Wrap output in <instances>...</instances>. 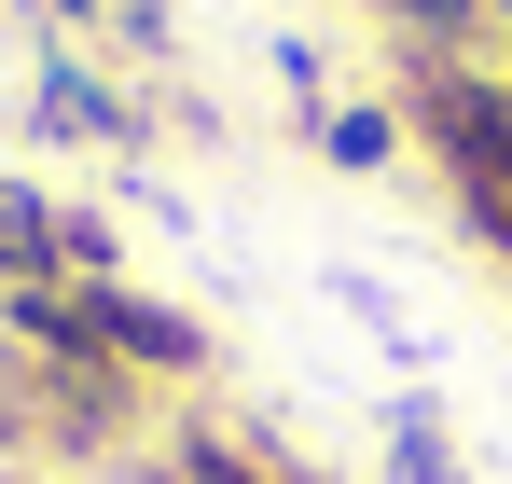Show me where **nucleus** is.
<instances>
[{
	"mask_svg": "<svg viewBox=\"0 0 512 484\" xmlns=\"http://www.w3.org/2000/svg\"><path fill=\"white\" fill-rule=\"evenodd\" d=\"M443 139H457V180H471V208H485V236L512 249V97H443Z\"/></svg>",
	"mask_w": 512,
	"mask_h": 484,
	"instance_id": "1",
	"label": "nucleus"
}]
</instances>
